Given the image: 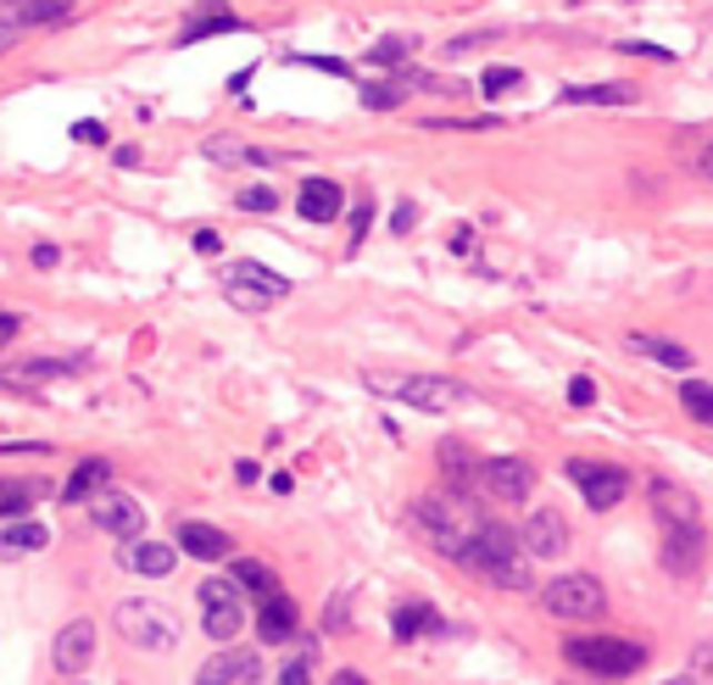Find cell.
I'll return each mask as SVG.
<instances>
[{
	"label": "cell",
	"mask_w": 713,
	"mask_h": 685,
	"mask_svg": "<svg viewBox=\"0 0 713 685\" xmlns=\"http://www.w3.org/2000/svg\"><path fill=\"white\" fill-rule=\"evenodd\" d=\"M234 591H257V596H273V591H279V580H273L262 563H245V557H240V563H234Z\"/></svg>",
	"instance_id": "27"
},
{
	"label": "cell",
	"mask_w": 713,
	"mask_h": 685,
	"mask_svg": "<svg viewBox=\"0 0 713 685\" xmlns=\"http://www.w3.org/2000/svg\"><path fill=\"white\" fill-rule=\"evenodd\" d=\"M413 518H419V530L430 535V546L441 552V557H463V546L474 541V530L485 524L474 507H469V496H458V491H435V496H419V507H413Z\"/></svg>",
	"instance_id": "2"
},
{
	"label": "cell",
	"mask_w": 713,
	"mask_h": 685,
	"mask_svg": "<svg viewBox=\"0 0 713 685\" xmlns=\"http://www.w3.org/2000/svg\"><path fill=\"white\" fill-rule=\"evenodd\" d=\"M229 679H234V668H229V652L195 668V685H229Z\"/></svg>",
	"instance_id": "31"
},
{
	"label": "cell",
	"mask_w": 713,
	"mask_h": 685,
	"mask_svg": "<svg viewBox=\"0 0 713 685\" xmlns=\"http://www.w3.org/2000/svg\"><path fill=\"white\" fill-rule=\"evenodd\" d=\"M57 374H68V363H29V369H18V380H57Z\"/></svg>",
	"instance_id": "38"
},
{
	"label": "cell",
	"mask_w": 713,
	"mask_h": 685,
	"mask_svg": "<svg viewBox=\"0 0 713 685\" xmlns=\"http://www.w3.org/2000/svg\"><path fill=\"white\" fill-rule=\"evenodd\" d=\"M402 57H413V40H408V34H385V40L369 51L374 68H402Z\"/></svg>",
	"instance_id": "29"
},
{
	"label": "cell",
	"mask_w": 713,
	"mask_h": 685,
	"mask_svg": "<svg viewBox=\"0 0 713 685\" xmlns=\"http://www.w3.org/2000/svg\"><path fill=\"white\" fill-rule=\"evenodd\" d=\"M18 40H23V29H18V23H7V18H0V57H7V51H12Z\"/></svg>",
	"instance_id": "44"
},
{
	"label": "cell",
	"mask_w": 713,
	"mask_h": 685,
	"mask_svg": "<svg viewBox=\"0 0 713 685\" xmlns=\"http://www.w3.org/2000/svg\"><path fill=\"white\" fill-rule=\"evenodd\" d=\"M34 496H40V485H34V480H0V518H12V513L23 518Z\"/></svg>",
	"instance_id": "26"
},
{
	"label": "cell",
	"mask_w": 713,
	"mask_h": 685,
	"mask_svg": "<svg viewBox=\"0 0 713 685\" xmlns=\"http://www.w3.org/2000/svg\"><path fill=\"white\" fill-rule=\"evenodd\" d=\"M619 51H624V57H646V62H674V51H663V46H646V40H624Z\"/></svg>",
	"instance_id": "33"
},
{
	"label": "cell",
	"mask_w": 713,
	"mask_h": 685,
	"mask_svg": "<svg viewBox=\"0 0 713 685\" xmlns=\"http://www.w3.org/2000/svg\"><path fill=\"white\" fill-rule=\"evenodd\" d=\"M680 402H685V413H691L696 424H707V430H713V385H702V380H685Z\"/></svg>",
	"instance_id": "28"
},
{
	"label": "cell",
	"mask_w": 713,
	"mask_h": 685,
	"mask_svg": "<svg viewBox=\"0 0 713 685\" xmlns=\"http://www.w3.org/2000/svg\"><path fill=\"white\" fill-rule=\"evenodd\" d=\"M190 245H195L201 256H218V251H223V240H218V229H195V240H190Z\"/></svg>",
	"instance_id": "39"
},
{
	"label": "cell",
	"mask_w": 713,
	"mask_h": 685,
	"mask_svg": "<svg viewBox=\"0 0 713 685\" xmlns=\"http://www.w3.org/2000/svg\"><path fill=\"white\" fill-rule=\"evenodd\" d=\"M435 629H441L435 607H424V602H402L396 607V635L402 641H419V635H435Z\"/></svg>",
	"instance_id": "25"
},
{
	"label": "cell",
	"mask_w": 713,
	"mask_h": 685,
	"mask_svg": "<svg viewBox=\"0 0 713 685\" xmlns=\"http://www.w3.org/2000/svg\"><path fill=\"white\" fill-rule=\"evenodd\" d=\"M279 685H312V679H307V657H295V663L279 674Z\"/></svg>",
	"instance_id": "43"
},
{
	"label": "cell",
	"mask_w": 713,
	"mask_h": 685,
	"mask_svg": "<svg viewBox=\"0 0 713 685\" xmlns=\"http://www.w3.org/2000/svg\"><path fill=\"white\" fill-rule=\"evenodd\" d=\"M334 685H369V679H363V674H351V668H345V674H334Z\"/></svg>",
	"instance_id": "48"
},
{
	"label": "cell",
	"mask_w": 713,
	"mask_h": 685,
	"mask_svg": "<svg viewBox=\"0 0 713 685\" xmlns=\"http://www.w3.org/2000/svg\"><path fill=\"white\" fill-rule=\"evenodd\" d=\"M73 140H84V145H107V129H101V123H79V129H73Z\"/></svg>",
	"instance_id": "42"
},
{
	"label": "cell",
	"mask_w": 713,
	"mask_h": 685,
	"mask_svg": "<svg viewBox=\"0 0 713 685\" xmlns=\"http://www.w3.org/2000/svg\"><path fill=\"white\" fill-rule=\"evenodd\" d=\"M290 62H307V68H318V73H334V79H351V68H345V62H334V57H290Z\"/></svg>",
	"instance_id": "36"
},
{
	"label": "cell",
	"mask_w": 713,
	"mask_h": 685,
	"mask_svg": "<svg viewBox=\"0 0 713 685\" xmlns=\"http://www.w3.org/2000/svg\"><path fill=\"white\" fill-rule=\"evenodd\" d=\"M496 34H458L452 46H446V57H469V51H480V46H491Z\"/></svg>",
	"instance_id": "35"
},
{
	"label": "cell",
	"mask_w": 713,
	"mask_h": 685,
	"mask_svg": "<svg viewBox=\"0 0 713 685\" xmlns=\"http://www.w3.org/2000/svg\"><path fill=\"white\" fill-rule=\"evenodd\" d=\"M234 480H240V485H257L262 469H257V463H234Z\"/></svg>",
	"instance_id": "47"
},
{
	"label": "cell",
	"mask_w": 713,
	"mask_h": 685,
	"mask_svg": "<svg viewBox=\"0 0 713 685\" xmlns=\"http://www.w3.org/2000/svg\"><path fill=\"white\" fill-rule=\"evenodd\" d=\"M485 491L513 507V502H524V496L535 491V469H530L524 457H491V463H485Z\"/></svg>",
	"instance_id": "10"
},
{
	"label": "cell",
	"mask_w": 713,
	"mask_h": 685,
	"mask_svg": "<svg viewBox=\"0 0 713 685\" xmlns=\"http://www.w3.org/2000/svg\"><path fill=\"white\" fill-rule=\"evenodd\" d=\"M369 391L396 396L419 413H452V407L469 402V391L458 380H435V374H369Z\"/></svg>",
	"instance_id": "3"
},
{
	"label": "cell",
	"mask_w": 713,
	"mask_h": 685,
	"mask_svg": "<svg viewBox=\"0 0 713 685\" xmlns=\"http://www.w3.org/2000/svg\"><path fill=\"white\" fill-rule=\"evenodd\" d=\"M513 84H519V73H513V68H491V73L480 79V90H485V95H502V90H513Z\"/></svg>",
	"instance_id": "34"
},
{
	"label": "cell",
	"mask_w": 713,
	"mask_h": 685,
	"mask_svg": "<svg viewBox=\"0 0 713 685\" xmlns=\"http://www.w3.org/2000/svg\"><path fill=\"white\" fill-rule=\"evenodd\" d=\"M223 290H229V301H234V306L262 312L268 301H284V295H290V279L245 256V262H229V268H223Z\"/></svg>",
	"instance_id": "5"
},
{
	"label": "cell",
	"mask_w": 713,
	"mask_h": 685,
	"mask_svg": "<svg viewBox=\"0 0 713 685\" xmlns=\"http://www.w3.org/2000/svg\"><path fill=\"white\" fill-rule=\"evenodd\" d=\"M257 635H262L268 646H284V641L295 635V602H290L284 591L262 596V613H257Z\"/></svg>",
	"instance_id": "18"
},
{
	"label": "cell",
	"mask_w": 713,
	"mask_h": 685,
	"mask_svg": "<svg viewBox=\"0 0 713 685\" xmlns=\"http://www.w3.org/2000/svg\"><path fill=\"white\" fill-rule=\"evenodd\" d=\"M369 218H374L369 206H356V212H351V234H356V240H369Z\"/></svg>",
	"instance_id": "45"
},
{
	"label": "cell",
	"mask_w": 713,
	"mask_h": 685,
	"mask_svg": "<svg viewBox=\"0 0 713 685\" xmlns=\"http://www.w3.org/2000/svg\"><path fill=\"white\" fill-rule=\"evenodd\" d=\"M463 568H480L491 585H502V591H530V552L513 541V530L508 524H480L474 530V541L463 546V557H458Z\"/></svg>",
	"instance_id": "1"
},
{
	"label": "cell",
	"mask_w": 713,
	"mask_h": 685,
	"mask_svg": "<svg viewBox=\"0 0 713 685\" xmlns=\"http://www.w3.org/2000/svg\"><path fill=\"white\" fill-rule=\"evenodd\" d=\"M530 557H558L563 546H569V524L552 513V507H535L530 513V524H524V541H519Z\"/></svg>",
	"instance_id": "11"
},
{
	"label": "cell",
	"mask_w": 713,
	"mask_h": 685,
	"mask_svg": "<svg viewBox=\"0 0 713 685\" xmlns=\"http://www.w3.org/2000/svg\"><path fill=\"white\" fill-rule=\"evenodd\" d=\"M663 685H696V679H663Z\"/></svg>",
	"instance_id": "50"
},
{
	"label": "cell",
	"mask_w": 713,
	"mask_h": 685,
	"mask_svg": "<svg viewBox=\"0 0 713 685\" xmlns=\"http://www.w3.org/2000/svg\"><path fill=\"white\" fill-rule=\"evenodd\" d=\"M340 206H345V195H340V184H329V179H307L301 195H295V212H301L307 223H334Z\"/></svg>",
	"instance_id": "16"
},
{
	"label": "cell",
	"mask_w": 713,
	"mask_h": 685,
	"mask_svg": "<svg viewBox=\"0 0 713 685\" xmlns=\"http://www.w3.org/2000/svg\"><path fill=\"white\" fill-rule=\"evenodd\" d=\"M696 557H702V524L696 518L691 524H663V563L674 574H691Z\"/></svg>",
	"instance_id": "14"
},
{
	"label": "cell",
	"mask_w": 713,
	"mask_h": 685,
	"mask_svg": "<svg viewBox=\"0 0 713 685\" xmlns=\"http://www.w3.org/2000/svg\"><path fill=\"white\" fill-rule=\"evenodd\" d=\"M702 173H707V184H713V145L702 151Z\"/></svg>",
	"instance_id": "49"
},
{
	"label": "cell",
	"mask_w": 713,
	"mask_h": 685,
	"mask_svg": "<svg viewBox=\"0 0 713 685\" xmlns=\"http://www.w3.org/2000/svg\"><path fill=\"white\" fill-rule=\"evenodd\" d=\"M18 329H23V318H18V312H0V346H12Z\"/></svg>",
	"instance_id": "41"
},
{
	"label": "cell",
	"mask_w": 713,
	"mask_h": 685,
	"mask_svg": "<svg viewBox=\"0 0 713 685\" xmlns=\"http://www.w3.org/2000/svg\"><path fill=\"white\" fill-rule=\"evenodd\" d=\"M107 480H112V463H107V457H84V463L68 474V491H62V496H68V502H84V496H96Z\"/></svg>",
	"instance_id": "22"
},
{
	"label": "cell",
	"mask_w": 713,
	"mask_h": 685,
	"mask_svg": "<svg viewBox=\"0 0 713 685\" xmlns=\"http://www.w3.org/2000/svg\"><path fill=\"white\" fill-rule=\"evenodd\" d=\"M51 541V530L46 524H34V518H18L12 530H0V557H23V552H40Z\"/></svg>",
	"instance_id": "23"
},
{
	"label": "cell",
	"mask_w": 713,
	"mask_h": 685,
	"mask_svg": "<svg viewBox=\"0 0 713 685\" xmlns=\"http://www.w3.org/2000/svg\"><path fill=\"white\" fill-rule=\"evenodd\" d=\"M90 657H96V624H90V618H73V624L57 635V646H51V663H57L62 674H79Z\"/></svg>",
	"instance_id": "12"
},
{
	"label": "cell",
	"mask_w": 713,
	"mask_h": 685,
	"mask_svg": "<svg viewBox=\"0 0 713 685\" xmlns=\"http://www.w3.org/2000/svg\"><path fill=\"white\" fill-rule=\"evenodd\" d=\"M541 607H546L552 618L585 624V618H602V607H607V591H602L591 574H563V580H552V585H546Z\"/></svg>",
	"instance_id": "6"
},
{
	"label": "cell",
	"mask_w": 713,
	"mask_h": 685,
	"mask_svg": "<svg viewBox=\"0 0 713 685\" xmlns=\"http://www.w3.org/2000/svg\"><path fill=\"white\" fill-rule=\"evenodd\" d=\"M173 563H179V552L162 546V541H134V546L123 552V568H134V574H145V580H168Z\"/></svg>",
	"instance_id": "20"
},
{
	"label": "cell",
	"mask_w": 713,
	"mask_h": 685,
	"mask_svg": "<svg viewBox=\"0 0 713 685\" xmlns=\"http://www.w3.org/2000/svg\"><path fill=\"white\" fill-rule=\"evenodd\" d=\"M118 629L123 641L157 652V646H179V613L162 607V602H123L118 607Z\"/></svg>",
	"instance_id": "7"
},
{
	"label": "cell",
	"mask_w": 713,
	"mask_h": 685,
	"mask_svg": "<svg viewBox=\"0 0 713 685\" xmlns=\"http://www.w3.org/2000/svg\"><path fill=\"white\" fill-rule=\"evenodd\" d=\"M240 29H245V18H234L229 7L207 0V7H195V12H190V23L179 29V46H195V40H207V34H240Z\"/></svg>",
	"instance_id": "15"
},
{
	"label": "cell",
	"mask_w": 713,
	"mask_h": 685,
	"mask_svg": "<svg viewBox=\"0 0 713 685\" xmlns=\"http://www.w3.org/2000/svg\"><path fill=\"white\" fill-rule=\"evenodd\" d=\"M413 223H419V206H413V201H402V206L391 212V229H396V234H413Z\"/></svg>",
	"instance_id": "37"
},
{
	"label": "cell",
	"mask_w": 713,
	"mask_h": 685,
	"mask_svg": "<svg viewBox=\"0 0 713 685\" xmlns=\"http://www.w3.org/2000/svg\"><path fill=\"white\" fill-rule=\"evenodd\" d=\"M179 552H190V557H201V563H223L234 546H229V535H223L218 524H184V530H179Z\"/></svg>",
	"instance_id": "19"
},
{
	"label": "cell",
	"mask_w": 713,
	"mask_h": 685,
	"mask_svg": "<svg viewBox=\"0 0 713 685\" xmlns=\"http://www.w3.org/2000/svg\"><path fill=\"white\" fill-rule=\"evenodd\" d=\"M441 463H446V480H452V485H469V474H474V457H469L458 441H446V446H441Z\"/></svg>",
	"instance_id": "30"
},
{
	"label": "cell",
	"mask_w": 713,
	"mask_h": 685,
	"mask_svg": "<svg viewBox=\"0 0 713 685\" xmlns=\"http://www.w3.org/2000/svg\"><path fill=\"white\" fill-rule=\"evenodd\" d=\"M624 101H635L630 84H574V90H563V107H624Z\"/></svg>",
	"instance_id": "21"
},
{
	"label": "cell",
	"mask_w": 713,
	"mask_h": 685,
	"mask_svg": "<svg viewBox=\"0 0 713 685\" xmlns=\"http://www.w3.org/2000/svg\"><path fill=\"white\" fill-rule=\"evenodd\" d=\"M0 18L18 29H62V23H73V7L68 0H7Z\"/></svg>",
	"instance_id": "13"
},
{
	"label": "cell",
	"mask_w": 713,
	"mask_h": 685,
	"mask_svg": "<svg viewBox=\"0 0 713 685\" xmlns=\"http://www.w3.org/2000/svg\"><path fill=\"white\" fill-rule=\"evenodd\" d=\"M201 618H207V635L212 641H234L240 624H245V602L234 596V580H212L201 585Z\"/></svg>",
	"instance_id": "9"
},
{
	"label": "cell",
	"mask_w": 713,
	"mask_h": 685,
	"mask_svg": "<svg viewBox=\"0 0 713 685\" xmlns=\"http://www.w3.org/2000/svg\"><path fill=\"white\" fill-rule=\"evenodd\" d=\"M569 402H574V407H591V402H596V385H591V380H574V385H569Z\"/></svg>",
	"instance_id": "40"
},
{
	"label": "cell",
	"mask_w": 713,
	"mask_h": 685,
	"mask_svg": "<svg viewBox=\"0 0 713 685\" xmlns=\"http://www.w3.org/2000/svg\"><path fill=\"white\" fill-rule=\"evenodd\" d=\"M96 524L112 530V535H123V541H134V535L145 530V507L129 502V496H101V502H96Z\"/></svg>",
	"instance_id": "17"
},
{
	"label": "cell",
	"mask_w": 713,
	"mask_h": 685,
	"mask_svg": "<svg viewBox=\"0 0 713 685\" xmlns=\"http://www.w3.org/2000/svg\"><path fill=\"white\" fill-rule=\"evenodd\" d=\"M569 480L585 491V507H596V513H607V507H619V502L630 496V474H624V469H613V463L574 457V463H569Z\"/></svg>",
	"instance_id": "8"
},
{
	"label": "cell",
	"mask_w": 713,
	"mask_h": 685,
	"mask_svg": "<svg viewBox=\"0 0 713 685\" xmlns=\"http://www.w3.org/2000/svg\"><path fill=\"white\" fill-rule=\"evenodd\" d=\"M57 256H62L57 245H34V268H57Z\"/></svg>",
	"instance_id": "46"
},
{
	"label": "cell",
	"mask_w": 713,
	"mask_h": 685,
	"mask_svg": "<svg viewBox=\"0 0 713 685\" xmlns=\"http://www.w3.org/2000/svg\"><path fill=\"white\" fill-rule=\"evenodd\" d=\"M630 352H641V357H652L663 369H691V352L674 346V340H657V334H630Z\"/></svg>",
	"instance_id": "24"
},
{
	"label": "cell",
	"mask_w": 713,
	"mask_h": 685,
	"mask_svg": "<svg viewBox=\"0 0 713 685\" xmlns=\"http://www.w3.org/2000/svg\"><path fill=\"white\" fill-rule=\"evenodd\" d=\"M279 206V195L268 190V184H251L245 195H240V212H273Z\"/></svg>",
	"instance_id": "32"
},
{
	"label": "cell",
	"mask_w": 713,
	"mask_h": 685,
	"mask_svg": "<svg viewBox=\"0 0 713 685\" xmlns=\"http://www.w3.org/2000/svg\"><path fill=\"white\" fill-rule=\"evenodd\" d=\"M563 652H569V663H574V668H585V674H607V679L635 674V668L646 663V646H641V641H624V635H574Z\"/></svg>",
	"instance_id": "4"
}]
</instances>
